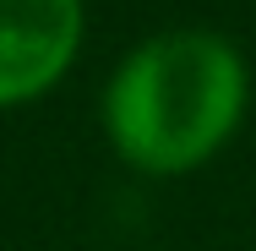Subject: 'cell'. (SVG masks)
Wrapping results in <instances>:
<instances>
[{
  "label": "cell",
  "mask_w": 256,
  "mask_h": 251,
  "mask_svg": "<svg viewBox=\"0 0 256 251\" xmlns=\"http://www.w3.org/2000/svg\"><path fill=\"white\" fill-rule=\"evenodd\" d=\"M82 50V0H0V109L44 99Z\"/></svg>",
  "instance_id": "2"
},
{
  "label": "cell",
  "mask_w": 256,
  "mask_h": 251,
  "mask_svg": "<svg viewBox=\"0 0 256 251\" xmlns=\"http://www.w3.org/2000/svg\"><path fill=\"white\" fill-rule=\"evenodd\" d=\"M251 71L224 33L174 28L142 39L104 88L109 148L142 175H191L246 115Z\"/></svg>",
  "instance_id": "1"
}]
</instances>
